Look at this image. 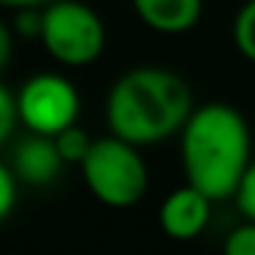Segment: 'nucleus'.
<instances>
[{"mask_svg":"<svg viewBox=\"0 0 255 255\" xmlns=\"http://www.w3.org/2000/svg\"><path fill=\"white\" fill-rule=\"evenodd\" d=\"M192 110V91L187 80L162 66H137L124 72L113 83L105 105L110 132L140 148L181 132Z\"/></svg>","mask_w":255,"mask_h":255,"instance_id":"1","label":"nucleus"},{"mask_svg":"<svg viewBox=\"0 0 255 255\" xmlns=\"http://www.w3.org/2000/svg\"><path fill=\"white\" fill-rule=\"evenodd\" d=\"M181 162L187 184L211 200L236 198L250 162V127L231 105L209 102L192 110L181 129Z\"/></svg>","mask_w":255,"mask_h":255,"instance_id":"2","label":"nucleus"},{"mask_svg":"<svg viewBox=\"0 0 255 255\" xmlns=\"http://www.w3.org/2000/svg\"><path fill=\"white\" fill-rule=\"evenodd\" d=\"M140 145L110 134L94 140L88 156L80 162L85 187L99 203L110 209H129L145 195L148 167L140 156Z\"/></svg>","mask_w":255,"mask_h":255,"instance_id":"3","label":"nucleus"},{"mask_svg":"<svg viewBox=\"0 0 255 255\" xmlns=\"http://www.w3.org/2000/svg\"><path fill=\"white\" fill-rule=\"evenodd\" d=\"M41 44L63 66H88L105 52L107 30L88 3L52 0L44 8Z\"/></svg>","mask_w":255,"mask_h":255,"instance_id":"4","label":"nucleus"},{"mask_svg":"<svg viewBox=\"0 0 255 255\" xmlns=\"http://www.w3.org/2000/svg\"><path fill=\"white\" fill-rule=\"evenodd\" d=\"M19 99V118L28 132L50 134L74 127L80 116V94L72 85V80L61 74L41 72L22 83L17 91Z\"/></svg>","mask_w":255,"mask_h":255,"instance_id":"5","label":"nucleus"},{"mask_svg":"<svg viewBox=\"0 0 255 255\" xmlns=\"http://www.w3.org/2000/svg\"><path fill=\"white\" fill-rule=\"evenodd\" d=\"M66 159L58 151L55 137L39 132H25L19 140H14L8 167L17 173L22 187H50L61 176Z\"/></svg>","mask_w":255,"mask_h":255,"instance_id":"6","label":"nucleus"},{"mask_svg":"<svg viewBox=\"0 0 255 255\" xmlns=\"http://www.w3.org/2000/svg\"><path fill=\"white\" fill-rule=\"evenodd\" d=\"M211 203L214 200L192 184L170 192L159 209V225L165 236H170L173 242L198 239L211 220Z\"/></svg>","mask_w":255,"mask_h":255,"instance_id":"7","label":"nucleus"},{"mask_svg":"<svg viewBox=\"0 0 255 255\" xmlns=\"http://www.w3.org/2000/svg\"><path fill=\"white\" fill-rule=\"evenodd\" d=\"M145 28L165 36L189 33L203 17V0H132Z\"/></svg>","mask_w":255,"mask_h":255,"instance_id":"8","label":"nucleus"},{"mask_svg":"<svg viewBox=\"0 0 255 255\" xmlns=\"http://www.w3.org/2000/svg\"><path fill=\"white\" fill-rule=\"evenodd\" d=\"M233 44L239 55H244L250 63H255V0H247L236 11L233 19Z\"/></svg>","mask_w":255,"mask_h":255,"instance_id":"9","label":"nucleus"},{"mask_svg":"<svg viewBox=\"0 0 255 255\" xmlns=\"http://www.w3.org/2000/svg\"><path fill=\"white\" fill-rule=\"evenodd\" d=\"M55 143H58L61 156L66 159V165H80V162L88 156L94 140H91V134L85 132V129H80L77 124H74V127H69V129H63V132L55 134Z\"/></svg>","mask_w":255,"mask_h":255,"instance_id":"10","label":"nucleus"},{"mask_svg":"<svg viewBox=\"0 0 255 255\" xmlns=\"http://www.w3.org/2000/svg\"><path fill=\"white\" fill-rule=\"evenodd\" d=\"M17 127H22L17 91H11L8 85H0V140L8 143L17 132Z\"/></svg>","mask_w":255,"mask_h":255,"instance_id":"11","label":"nucleus"},{"mask_svg":"<svg viewBox=\"0 0 255 255\" xmlns=\"http://www.w3.org/2000/svg\"><path fill=\"white\" fill-rule=\"evenodd\" d=\"M22 189V181L17 178V173L8 167V162L0 165V220H8L17 206V195Z\"/></svg>","mask_w":255,"mask_h":255,"instance_id":"12","label":"nucleus"},{"mask_svg":"<svg viewBox=\"0 0 255 255\" xmlns=\"http://www.w3.org/2000/svg\"><path fill=\"white\" fill-rule=\"evenodd\" d=\"M222 255H255V222H244V225L233 228L225 239Z\"/></svg>","mask_w":255,"mask_h":255,"instance_id":"13","label":"nucleus"},{"mask_svg":"<svg viewBox=\"0 0 255 255\" xmlns=\"http://www.w3.org/2000/svg\"><path fill=\"white\" fill-rule=\"evenodd\" d=\"M236 206L244 214V220L255 222V159L250 162L247 173H244L242 184L236 189Z\"/></svg>","mask_w":255,"mask_h":255,"instance_id":"14","label":"nucleus"},{"mask_svg":"<svg viewBox=\"0 0 255 255\" xmlns=\"http://www.w3.org/2000/svg\"><path fill=\"white\" fill-rule=\"evenodd\" d=\"M41 25H44V8H17L14 28L25 39H41Z\"/></svg>","mask_w":255,"mask_h":255,"instance_id":"15","label":"nucleus"},{"mask_svg":"<svg viewBox=\"0 0 255 255\" xmlns=\"http://www.w3.org/2000/svg\"><path fill=\"white\" fill-rule=\"evenodd\" d=\"M11 61V28L0 25V66H8Z\"/></svg>","mask_w":255,"mask_h":255,"instance_id":"16","label":"nucleus"},{"mask_svg":"<svg viewBox=\"0 0 255 255\" xmlns=\"http://www.w3.org/2000/svg\"><path fill=\"white\" fill-rule=\"evenodd\" d=\"M0 3L8 8H44V6H50L52 0H0Z\"/></svg>","mask_w":255,"mask_h":255,"instance_id":"17","label":"nucleus"}]
</instances>
